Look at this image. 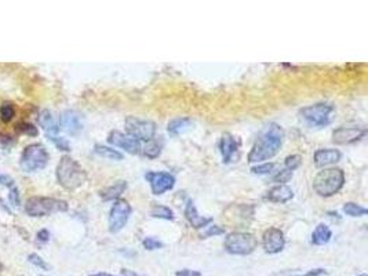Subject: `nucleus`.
<instances>
[{"label":"nucleus","mask_w":368,"mask_h":276,"mask_svg":"<svg viewBox=\"0 0 368 276\" xmlns=\"http://www.w3.org/2000/svg\"><path fill=\"white\" fill-rule=\"evenodd\" d=\"M284 137V130L280 124L272 122L265 126L255 138V143L248 153V163H264L275 158L283 147Z\"/></svg>","instance_id":"f257e3e1"},{"label":"nucleus","mask_w":368,"mask_h":276,"mask_svg":"<svg viewBox=\"0 0 368 276\" xmlns=\"http://www.w3.org/2000/svg\"><path fill=\"white\" fill-rule=\"evenodd\" d=\"M55 176L59 185L66 191H76L87 180V172L82 167V164L68 155L61 158Z\"/></svg>","instance_id":"f03ea898"},{"label":"nucleus","mask_w":368,"mask_h":276,"mask_svg":"<svg viewBox=\"0 0 368 276\" xmlns=\"http://www.w3.org/2000/svg\"><path fill=\"white\" fill-rule=\"evenodd\" d=\"M345 172L339 167H325L319 171L313 178L314 192L321 197H331L344 188Z\"/></svg>","instance_id":"7ed1b4c3"},{"label":"nucleus","mask_w":368,"mask_h":276,"mask_svg":"<svg viewBox=\"0 0 368 276\" xmlns=\"http://www.w3.org/2000/svg\"><path fill=\"white\" fill-rule=\"evenodd\" d=\"M68 209V202L55 197L32 196L25 203V213L30 217H45L54 213H64Z\"/></svg>","instance_id":"20e7f679"},{"label":"nucleus","mask_w":368,"mask_h":276,"mask_svg":"<svg viewBox=\"0 0 368 276\" xmlns=\"http://www.w3.org/2000/svg\"><path fill=\"white\" fill-rule=\"evenodd\" d=\"M256 246H258V239L251 232H231L226 235L224 240L225 252L233 256H248L255 252Z\"/></svg>","instance_id":"39448f33"},{"label":"nucleus","mask_w":368,"mask_h":276,"mask_svg":"<svg viewBox=\"0 0 368 276\" xmlns=\"http://www.w3.org/2000/svg\"><path fill=\"white\" fill-rule=\"evenodd\" d=\"M335 107L329 102H316L300 109L301 118L312 127L321 128L328 126L333 120Z\"/></svg>","instance_id":"423d86ee"},{"label":"nucleus","mask_w":368,"mask_h":276,"mask_svg":"<svg viewBox=\"0 0 368 276\" xmlns=\"http://www.w3.org/2000/svg\"><path fill=\"white\" fill-rule=\"evenodd\" d=\"M50 160V155L43 144H30L21 155L20 166L26 172L43 170Z\"/></svg>","instance_id":"0eeeda50"},{"label":"nucleus","mask_w":368,"mask_h":276,"mask_svg":"<svg viewBox=\"0 0 368 276\" xmlns=\"http://www.w3.org/2000/svg\"><path fill=\"white\" fill-rule=\"evenodd\" d=\"M126 133L130 137L135 138L137 141L149 143L156 135V123L148 119H139L135 116H127L124 120Z\"/></svg>","instance_id":"6e6552de"},{"label":"nucleus","mask_w":368,"mask_h":276,"mask_svg":"<svg viewBox=\"0 0 368 276\" xmlns=\"http://www.w3.org/2000/svg\"><path fill=\"white\" fill-rule=\"evenodd\" d=\"M133 213V209L130 206V203L124 199H119L113 203L111 207L108 218V227L111 233H119L123 228L127 225L130 216Z\"/></svg>","instance_id":"1a4fd4ad"},{"label":"nucleus","mask_w":368,"mask_h":276,"mask_svg":"<svg viewBox=\"0 0 368 276\" xmlns=\"http://www.w3.org/2000/svg\"><path fill=\"white\" fill-rule=\"evenodd\" d=\"M145 180L149 183L151 191L156 196L171 191L175 185V177L167 171H148L145 174Z\"/></svg>","instance_id":"9d476101"},{"label":"nucleus","mask_w":368,"mask_h":276,"mask_svg":"<svg viewBox=\"0 0 368 276\" xmlns=\"http://www.w3.org/2000/svg\"><path fill=\"white\" fill-rule=\"evenodd\" d=\"M367 135V128L363 126H341L333 131V143L335 145H350L363 140Z\"/></svg>","instance_id":"9b49d317"},{"label":"nucleus","mask_w":368,"mask_h":276,"mask_svg":"<svg viewBox=\"0 0 368 276\" xmlns=\"http://www.w3.org/2000/svg\"><path fill=\"white\" fill-rule=\"evenodd\" d=\"M285 246L284 232L276 227L268 228L262 233V247L268 254H277L283 252Z\"/></svg>","instance_id":"f8f14e48"},{"label":"nucleus","mask_w":368,"mask_h":276,"mask_svg":"<svg viewBox=\"0 0 368 276\" xmlns=\"http://www.w3.org/2000/svg\"><path fill=\"white\" fill-rule=\"evenodd\" d=\"M108 143L116 148L123 149L128 155H138L141 152V144L135 138L130 137L127 134L122 133L119 130H112L108 134Z\"/></svg>","instance_id":"ddd939ff"},{"label":"nucleus","mask_w":368,"mask_h":276,"mask_svg":"<svg viewBox=\"0 0 368 276\" xmlns=\"http://www.w3.org/2000/svg\"><path fill=\"white\" fill-rule=\"evenodd\" d=\"M59 130H64L69 135H78L83 130V118L78 111L66 109L59 116Z\"/></svg>","instance_id":"4468645a"},{"label":"nucleus","mask_w":368,"mask_h":276,"mask_svg":"<svg viewBox=\"0 0 368 276\" xmlns=\"http://www.w3.org/2000/svg\"><path fill=\"white\" fill-rule=\"evenodd\" d=\"M183 214H185L187 221L191 224V227L197 229V231H199V229H204V228L208 227V225L212 222V218L203 217V216L199 214L196 206H195V202H193L192 199H188L187 203H185Z\"/></svg>","instance_id":"2eb2a0df"},{"label":"nucleus","mask_w":368,"mask_h":276,"mask_svg":"<svg viewBox=\"0 0 368 276\" xmlns=\"http://www.w3.org/2000/svg\"><path fill=\"white\" fill-rule=\"evenodd\" d=\"M342 159V153L339 149L334 148H321L314 152L313 162L314 166L319 168H325L338 163Z\"/></svg>","instance_id":"dca6fc26"},{"label":"nucleus","mask_w":368,"mask_h":276,"mask_svg":"<svg viewBox=\"0 0 368 276\" xmlns=\"http://www.w3.org/2000/svg\"><path fill=\"white\" fill-rule=\"evenodd\" d=\"M219 151L222 155V162L228 164L235 160V156L237 151H239V141L235 135L231 133L222 134L221 140H219Z\"/></svg>","instance_id":"f3484780"},{"label":"nucleus","mask_w":368,"mask_h":276,"mask_svg":"<svg viewBox=\"0 0 368 276\" xmlns=\"http://www.w3.org/2000/svg\"><path fill=\"white\" fill-rule=\"evenodd\" d=\"M128 188V184L127 181H124V180H118V181H115L112 185H109V187L103 188L99 191V196L102 199L103 202H116L120 199L123 193L127 191Z\"/></svg>","instance_id":"a211bd4d"},{"label":"nucleus","mask_w":368,"mask_h":276,"mask_svg":"<svg viewBox=\"0 0 368 276\" xmlns=\"http://www.w3.org/2000/svg\"><path fill=\"white\" fill-rule=\"evenodd\" d=\"M266 199L273 203H287L294 197V191L285 184H277L266 192Z\"/></svg>","instance_id":"6ab92c4d"},{"label":"nucleus","mask_w":368,"mask_h":276,"mask_svg":"<svg viewBox=\"0 0 368 276\" xmlns=\"http://www.w3.org/2000/svg\"><path fill=\"white\" fill-rule=\"evenodd\" d=\"M38 122H39L40 127H43L46 133L51 135H57L59 133V123H57L55 116L53 115L51 111L49 109H43L39 115H38Z\"/></svg>","instance_id":"aec40b11"},{"label":"nucleus","mask_w":368,"mask_h":276,"mask_svg":"<svg viewBox=\"0 0 368 276\" xmlns=\"http://www.w3.org/2000/svg\"><path fill=\"white\" fill-rule=\"evenodd\" d=\"M193 127V120L188 116H182V118L171 119L167 124V133L171 137H178L181 134L187 133Z\"/></svg>","instance_id":"412c9836"},{"label":"nucleus","mask_w":368,"mask_h":276,"mask_svg":"<svg viewBox=\"0 0 368 276\" xmlns=\"http://www.w3.org/2000/svg\"><path fill=\"white\" fill-rule=\"evenodd\" d=\"M333 237V231L328 225H325L323 222H320L317 227L314 228V231L312 232V236H310V242L313 243L314 246H323L327 245Z\"/></svg>","instance_id":"4be33fe9"},{"label":"nucleus","mask_w":368,"mask_h":276,"mask_svg":"<svg viewBox=\"0 0 368 276\" xmlns=\"http://www.w3.org/2000/svg\"><path fill=\"white\" fill-rule=\"evenodd\" d=\"M162 149H163V140H157V138H153L151 140L149 143H146V145L142 148V155L148 159H156L162 155Z\"/></svg>","instance_id":"5701e85b"},{"label":"nucleus","mask_w":368,"mask_h":276,"mask_svg":"<svg viewBox=\"0 0 368 276\" xmlns=\"http://www.w3.org/2000/svg\"><path fill=\"white\" fill-rule=\"evenodd\" d=\"M94 152L99 155L101 158L109 159V160H123V158H124V155L122 152H119L118 149L111 148V147H106L102 144H97L94 147Z\"/></svg>","instance_id":"b1692460"},{"label":"nucleus","mask_w":368,"mask_h":276,"mask_svg":"<svg viewBox=\"0 0 368 276\" xmlns=\"http://www.w3.org/2000/svg\"><path fill=\"white\" fill-rule=\"evenodd\" d=\"M151 217L159 218V220H167V221H174V212L168 206L164 204H153L151 209Z\"/></svg>","instance_id":"393cba45"},{"label":"nucleus","mask_w":368,"mask_h":276,"mask_svg":"<svg viewBox=\"0 0 368 276\" xmlns=\"http://www.w3.org/2000/svg\"><path fill=\"white\" fill-rule=\"evenodd\" d=\"M344 213L349 217H364V216H367L368 210L365 207L360 206L357 203L354 202H346L344 204Z\"/></svg>","instance_id":"a878e982"},{"label":"nucleus","mask_w":368,"mask_h":276,"mask_svg":"<svg viewBox=\"0 0 368 276\" xmlns=\"http://www.w3.org/2000/svg\"><path fill=\"white\" fill-rule=\"evenodd\" d=\"M15 107L13 102H9V101H5V102L0 105V120L3 123H10L11 120L14 119L15 116Z\"/></svg>","instance_id":"bb28decb"},{"label":"nucleus","mask_w":368,"mask_h":276,"mask_svg":"<svg viewBox=\"0 0 368 276\" xmlns=\"http://www.w3.org/2000/svg\"><path fill=\"white\" fill-rule=\"evenodd\" d=\"M15 130L21 134H25V135H29V137H36L39 134V130L38 127L34 126L33 123H29V122H21L15 126Z\"/></svg>","instance_id":"cd10ccee"},{"label":"nucleus","mask_w":368,"mask_h":276,"mask_svg":"<svg viewBox=\"0 0 368 276\" xmlns=\"http://www.w3.org/2000/svg\"><path fill=\"white\" fill-rule=\"evenodd\" d=\"M275 163L273 162H264V163H258L255 166L251 167V172L252 174H256V176H265V174H270L273 171L275 168Z\"/></svg>","instance_id":"c85d7f7f"},{"label":"nucleus","mask_w":368,"mask_h":276,"mask_svg":"<svg viewBox=\"0 0 368 276\" xmlns=\"http://www.w3.org/2000/svg\"><path fill=\"white\" fill-rule=\"evenodd\" d=\"M302 164V156L301 155H288L287 158L284 159V168L290 170V171H294L297 168L301 167Z\"/></svg>","instance_id":"c756f323"},{"label":"nucleus","mask_w":368,"mask_h":276,"mask_svg":"<svg viewBox=\"0 0 368 276\" xmlns=\"http://www.w3.org/2000/svg\"><path fill=\"white\" fill-rule=\"evenodd\" d=\"M291 178H292V171L290 170H287V168H280L279 171H276V174L272 177V181L273 183H277V184H285L288 181H291Z\"/></svg>","instance_id":"7c9ffc66"},{"label":"nucleus","mask_w":368,"mask_h":276,"mask_svg":"<svg viewBox=\"0 0 368 276\" xmlns=\"http://www.w3.org/2000/svg\"><path fill=\"white\" fill-rule=\"evenodd\" d=\"M142 246L143 249H146L149 252H153V250H160L164 247V243L162 240H159L156 237L153 236H148L142 240Z\"/></svg>","instance_id":"2f4dec72"},{"label":"nucleus","mask_w":368,"mask_h":276,"mask_svg":"<svg viewBox=\"0 0 368 276\" xmlns=\"http://www.w3.org/2000/svg\"><path fill=\"white\" fill-rule=\"evenodd\" d=\"M226 231L224 227L219 225H208L203 229L201 232V237H211V236H219V235H225Z\"/></svg>","instance_id":"473e14b6"},{"label":"nucleus","mask_w":368,"mask_h":276,"mask_svg":"<svg viewBox=\"0 0 368 276\" xmlns=\"http://www.w3.org/2000/svg\"><path fill=\"white\" fill-rule=\"evenodd\" d=\"M49 140L51 141V143L54 144L55 147H57L59 151H62V152H69V151H70V145H69L68 140H66V138L57 137V135H51V137H49Z\"/></svg>","instance_id":"72a5a7b5"},{"label":"nucleus","mask_w":368,"mask_h":276,"mask_svg":"<svg viewBox=\"0 0 368 276\" xmlns=\"http://www.w3.org/2000/svg\"><path fill=\"white\" fill-rule=\"evenodd\" d=\"M28 261H29L30 264H33V265L39 266L42 269H45V271H50L49 264H47L42 257L38 256V254H29V256H28Z\"/></svg>","instance_id":"f704fd0d"},{"label":"nucleus","mask_w":368,"mask_h":276,"mask_svg":"<svg viewBox=\"0 0 368 276\" xmlns=\"http://www.w3.org/2000/svg\"><path fill=\"white\" fill-rule=\"evenodd\" d=\"M9 202H10L11 206L20 207L21 197H20V191H18V188L17 187L10 188V193H9Z\"/></svg>","instance_id":"c9c22d12"},{"label":"nucleus","mask_w":368,"mask_h":276,"mask_svg":"<svg viewBox=\"0 0 368 276\" xmlns=\"http://www.w3.org/2000/svg\"><path fill=\"white\" fill-rule=\"evenodd\" d=\"M36 237H38V240L42 242V243H47V242L50 240L49 229H40V231L36 233Z\"/></svg>","instance_id":"e433bc0d"},{"label":"nucleus","mask_w":368,"mask_h":276,"mask_svg":"<svg viewBox=\"0 0 368 276\" xmlns=\"http://www.w3.org/2000/svg\"><path fill=\"white\" fill-rule=\"evenodd\" d=\"M0 184L5 185V187L13 188L14 185V180L10 177V176H6V174H0Z\"/></svg>","instance_id":"4c0bfd02"},{"label":"nucleus","mask_w":368,"mask_h":276,"mask_svg":"<svg viewBox=\"0 0 368 276\" xmlns=\"http://www.w3.org/2000/svg\"><path fill=\"white\" fill-rule=\"evenodd\" d=\"M175 276H201L199 271H192V269H181L175 273Z\"/></svg>","instance_id":"58836bf2"},{"label":"nucleus","mask_w":368,"mask_h":276,"mask_svg":"<svg viewBox=\"0 0 368 276\" xmlns=\"http://www.w3.org/2000/svg\"><path fill=\"white\" fill-rule=\"evenodd\" d=\"M325 273V269L323 268H317V269H312V271L306 272L304 275H294V276H321Z\"/></svg>","instance_id":"ea45409f"},{"label":"nucleus","mask_w":368,"mask_h":276,"mask_svg":"<svg viewBox=\"0 0 368 276\" xmlns=\"http://www.w3.org/2000/svg\"><path fill=\"white\" fill-rule=\"evenodd\" d=\"M0 143L3 144L5 147H9L11 144H14V141H13V137H10V135H7V134H0Z\"/></svg>","instance_id":"a19ab883"},{"label":"nucleus","mask_w":368,"mask_h":276,"mask_svg":"<svg viewBox=\"0 0 368 276\" xmlns=\"http://www.w3.org/2000/svg\"><path fill=\"white\" fill-rule=\"evenodd\" d=\"M122 273L124 276H142V275H138V273H135V272L130 271V269H123Z\"/></svg>","instance_id":"79ce46f5"},{"label":"nucleus","mask_w":368,"mask_h":276,"mask_svg":"<svg viewBox=\"0 0 368 276\" xmlns=\"http://www.w3.org/2000/svg\"><path fill=\"white\" fill-rule=\"evenodd\" d=\"M90 276H115V275H111V273H106V272H98V273H94V275Z\"/></svg>","instance_id":"37998d69"},{"label":"nucleus","mask_w":368,"mask_h":276,"mask_svg":"<svg viewBox=\"0 0 368 276\" xmlns=\"http://www.w3.org/2000/svg\"><path fill=\"white\" fill-rule=\"evenodd\" d=\"M358 276H367V275H365V273H363V275H358Z\"/></svg>","instance_id":"c03bdc74"},{"label":"nucleus","mask_w":368,"mask_h":276,"mask_svg":"<svg viewBox=\"0 0 368 276\" xmlns=\"http://www.w3.org/2000/svg\"><path fill=\"white\" fill-rule=\"evenodd\" d=\"M43 276H45V275H43Z\"/></svg>","instance_id":"a18cd8bd"}]
</instances>
